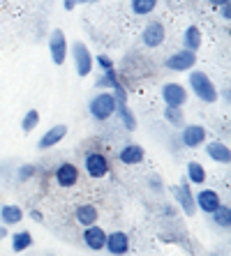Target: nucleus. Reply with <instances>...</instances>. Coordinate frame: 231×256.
<instances>
[{
  "label": "nucleus",
  "mask_w": 231,
  "mask_h": 256,
  "mask_svg": "<svg viewBox=\"0 0 231 256\" xmlns=\"http://www.w3.org/2000/svg\"><path fill=\"white\" fill-rule=\"evenodd\" d=\"M116 108H118V97L113 95L111 90H104V92H97V95L90 97L88 102V111L90 116L100 122L113 118L116 116Z\"/></svg>",
  "instance_id": "nucleus-1"
},
{
  "label": "nucleus",
  "mask_w": 231,
  "mask_h": 256,
  "mask_svg": "<svg viewBox=\"0 0 231 256\" xmlns=\"http://www.w3.org/2000/svg\"><path fill=\"white\" fill-rule=\"evenodd\" d=\"M187 81H190V90L196 95V100L206 102V104L217 102L219 92H217V88H215V84L210 81V76H208V74L194 70V72H190V78H187Z\"/></svg>",
  "instance_id": "nucleus-2"
},
{
  "label": "nucleus",
  "mask_w": 231,
  "mask_h": 256,
  "mask_svg": "<svg viewBox=\"0 0 231 256\" xmlns=\"http://www.w3.org/2000/svg\"><path fill=\"white\" fill-rule=\"evenodd\" d=\"M83 168H86V173H88L93 180H102V178H107L109 171H111V162H109V157L104 155V152H100V150H90V152H86V157H83Z\"/></svg>",
  "instance_id": "nucleus-3"
},
{
  "label": "nucleus",
  "mask_w": 231,
  "mask_h": 256,
  "mask_svg": "<svg viewBox=\"0 0 231 256\" xmlns=\"http://www.w3.org/2000/svg\"><path fill=\"white\" fill-rule=\"evenodd\" d=\"M72 60H74V70H77L79 76H88L90 72H93V65H95L93 54H90L88 46L83 42H74V46H72Z\"/></svg>",
  "instance_id": "nucleus-4"
},
{
  "label": "nucleus",
  "mask_w": 231,
  "mask_h": 256,
  "mask_svg": "<svg viewBox=\"0 0 231 256\" xmlns=\"http://www.w3.org/2000/svg\"><path fill=\"white\" fill-rule=\"evenodd\" d=\"M67 40H65V32L60 28H56L49 37V54H51V60H54V65H65L67 60Z\"/></svg>",
  "instance_id": "nucleus-5"
},
{
  "label": "nucleus",
  "mask_w": 231,
  "mask_h": 256,
  "mask_svg": "<svg viewBox=\"0 0 231 256\" xmlns=\"http://www.w3.org/2000/svg\"><path fill=\"white\" fill-rule=\"evenodd\" d=\"M171 194H173V198H176V203L180 206V210H183L187 217H192V214L196 212L194 194H192V190H190V182H187V178H183V182H180V185L171 187Z\"/></svg>",
  "instance_id": "nucleus-6"
},
{
  "label": "nucleus",
  "mask_w": 231,
  "mask_h": 256,
  "mask_svg": "<svg viewBox=\"0 0 231 256\" xmlns=\"http://www.w3.org/2000/svg\"><path fill=\"white\" fill-rule=\"evenodd\" d=\"M95 88H100V90H111L113 95L118 97V102H127V92H125V86L120 84V78H118V74H116V70L102 72V76L95 81Z\"/></svg>",
  "instance_id": "nucleus-7"
},
{
  "label": "nucleus",
  "mask_w": 231,
  "mask_h": 256,
  "mask_svg": "<svg viewBox=\"0 0 231 256\" xmlns=\"http://www.w3.org/2000/svg\"><path fill=\"white\" fill-rule=\"evenodd\" d=\"M196 65V54L187 51V48H180L176 54H171L164 60V67L171 72H190Z\"/></svg>",
  "instance_id": "nucleus-8"
},
{
  "label": "nucleus",
  "mask_w": 231,
  "mask_h": 256,
  "mask_svg": "<svg viewBox=\"0 0 231 256\" xmlns=\"http://www.w3.org/2000/svg\"><path fill=\"white\" fill-rule=\"evenodd\" d=\"M194 206H196V210L210 214L222 206V196L215 190H210V187H203L199 194H194Z\"/></svg>",
  "instance_id": "nucleus-9"
},
{
  "label": "nucleus",
  "mask_w": 231,
  "mask_h": 256,
  "mask_svg": "<svg viewBox=\"0 0 231 256\" xmlns=\"http://www.w3.org/2000/svg\"><path fill=\"white\" fill-rule=\"evenodd\" d=\"M206 127L203 125H183L180 127V143L185 148H199L206 143Z\"/></svg>",
  "instance_id": "nucleus-10"
},
{
  "label": "nucleus",
  "mask_w": 231,
  "mask_h": 256,
  "mask_svg": "<svg viewBox=\"0 0 231 256\" xmlns=\"http://www.w3.org/2000/svg\"><path fill=\"white\" fill-rule=\"evenodd\" d=\"M56 178V185L63 187V190H70L79 182V166L77 164H72V162H63L54 173Z\"/></svg>",
  "instance_id": "nucleus-11"
},
{
  "label": "nucleus",
  "mask_w": 231,
  "mask_h": 256,
  "mask_svg": "<svg viewBox=\"0 0 231 256\" xmlns=\"http://www.w3.org/2000/svg\"><path fill=\"white\" fill-rule=\"evenodd\" d=\"M141 40L148 48H157L166 40L164 24H162V21H148L146 28H143V32H141Z\"/></svg>",
  "instance_id": "nucleus-12"
},
{
  "label": "nucleus",
  "mask_w": 231,
  "mask_h": 256,
  "mask_svg": "<svg viewBox=\"0 0 231 256\" xmlns=\"http://www.w3.org/2000/svg\"><path fill=\"white\" fill-rule=\"evenodd\" d=\"M104 250H107L111 256H125L130 252V236L125 231L107 233V244H104Z\"/></svg>",
  "instance_id": "nucleus-13"
},
{
  "label": "nucleus",
  "mask_w": 231,
  "mask_h": 256,
  "mask_svg": "<svg viewBox=\"0 0 231 256\" xmlns=\"http://www.w3.org/2000/svg\"><path fill=\"white\" fill-rule=\"evenodd\" d=\"M162 100H164L166 106L183 108L185 102H187V92L180 84H164L162 86Z\"/></svg>",
  "instance_id": "nucleus-14"
},
{
  "label": "nucleus",
  "mask_w": 231,
  "mask_h": 256,
  "mask_svg": "<svg viewBox=\"0 0 231 256\" xmlns=\"http://www.w3.org/2000/svg\"><path fill=\"white\" fill-rule=\"evenodd\" d=\"M83 244L93 252H102L104 244H107V231L100 226V224H93V226L83 228Z\"/></svg>",
  "instance_id": "nucleus-15"
},
{
  "label": "nucleus",
  "mask_w": 231,
  "mask_h": 256,
  "mask_svg": "<svg viewBox=\"0 0 231 256\" xmlns=\"http://www.w3.org/2000/svg\"><path fill=\"white\" fill-rule=\"evenodd\" d=\"M67 136V125H54L51 130H47L42 134L40 143H37V148L40 150H49V148H56L63 138Z\"/></svg>",
  "instance_id": "nucleus-16"
},
{
  "label": "nucleus",
  "mask_w": 231,
  "mask_h": 256,
  "mask_svg": "<svg viewBox=\"0 0 231 256\" xmlns=\"http://www.w3.org/2000/svg\"><path fill=\"white\" fill-rule=\"evenodd\" d=\"M143 157H146V152H143V148L139 146V143H127V146H123L118 152V160L123 162L125 166H134V164H141Z\"/></svg>",
  "instance_id": "nucleus-17"
},
{
  "label": "nucleus",
  "mask_w": 231,
  "mask_h": 256,
  "mask_svg": "<svg viewBox=\"0 0 231 256\" xmlns=\"http://www.w3.org/2000/svg\"><path fill=\"white\" fill-rule=\"evenodd\" d=\"M97 217H100V212H97V208L93 203H81V206H77V210H74V220H77V224H81L83 228L97 224Z\"/></svg>",
  "instance_id": "nucleus-18"
},
{
  "label": "nucleus",
  "mask_w": 231,
  "mask_h": 256,
  "mask_svg": "<svg viewBox=\"0 0 231 256\" xmlns=\"http://www.w3.org/2000/svg\"><path fill=\"white\" fill-rule=\"evenodd\" d=\"M206 155L210 157L213 162H217V164H229L231 162V150L226 143L222 141H210L206 146Z\"/></svg>",
  "instance_id": "nucleus-19"
},
{
  "label": "nucleus",
  "mask_w": 231,
  "mask_h": 256,
  "mask_svg": "<svg viewBox=\"0 0 231 256\" xmlns=\"http://www.w3.org/2000/svg\"><path fill=\"white\" fill-rule=\"evenodd\" d=\"M203 44V35L201 30L196 28V26H187L183 32V48H187V51H192V54H196L199 48H201Z\"/></svg>",
  "instance_id": "nucleus-20"
},
{
  "label": "nucleus",
  "mask_w": 231,
  "mask_h": 256,
  "mask_svg": "<svg viewBox=\"0 0 231 256\" xmlns=\"http://www.w3.org/2000/svg\"><path fill=\"white\" fill-rule=\"evenodd\" d=\"M24 220V210L19 208L17 203H5L3 208H0V222L5 224V226H14L19 222Z\"/></svg>",
  "instance_id": "nucleus-21"
},
{
  "label": "nucleus",
  "mask_w": 231,
  "mask_h": 256,
  "mask_svg": "<svg viewBox=\"0 0 231 256\" xmlns=\"http://www.w3.org/2000/svg\"><path fill=\"white\" fill-rule=\"evenodd\" d=\"M185 173H187V182H192V185H206L208 173H206V168H203V164H199V162H187Z\"/></svg>",
  "instance_id": "nucleus-22"
},
{
  "label": "nucleus",
  "mask_w": 231,
  "mask_h": 256,
  "mask_svg": "<svg viewBox=\"0 0 231 256\" xmlns=\"http://www.w3.org/2000/svg\"><path fill=\"white\" fill-rule=\"evenodd\" d=\"M30 247H33V233L30 231H19L12 236V250L17 252V254L30 250Z\"/></svg>",
  "instance_id": "nucleus-23"
},
{
  "label": "nucleus",
  "mask_w": 231,
  "mask_h": 256,
  "mask_svg": "<svg viewBox=\"0 0 231 256\" xmlns=\"http://www.w3.org/2000/svg\"><path fill=\"white\" fill-rule=\"evenodd\" d=\"M210 217H213V224L217 228H224L226 231V228L231 226V208L229 206H224V203H222L215 212H210Z\"/></svg>",
  "instance_id": "nucleus-24"
},
{
  "label": "nucleus",
  "mask_w": 231,
  "mask_h": 256,
  "mask_svg": "<svg viewBox=\"0 0 231 256\" xmlns=\"http://www.w3.org/2000/svg\"><path fill=\"white\" fill-rule=\"evenodd\" d=\"M116 116L120 118V122L125 125V130H136V118L134 114L130 111V106H127V102H118V108H116Z\"/></svg>",
  "instance_id": "nucleus-25"
},
{
  "label": "nucleus",
  "mask_w": 231,
  "mask_h": 256,
  "mask_svg": "<svg viewBox=\"0 0 231 256\" xmlns=\"http://www.w3.org/2000/svg\"><path fill=\"white\" fill-rule=\"evenodd\" d=\"M130 7L132 14H136V16H148V14L155 12L157 0H130Z\"/></svg>",
  "instance_id": "nucleus-26"
},
{
  "label": "nucleus",
  "mask_w": 231,
  "mask_h": 256,
  "mask_svg": "<svg viewBox=\"0 0 231 256\" xmlns=\"http://www.w3.org/2000/svg\"><path fill=\"white\" fill-rule=\"evenodd\" d=\"M164 120L169 122V125H173V127H180L185 125V111H180V108H176V106H166L164 108Z\"/></svg>",
  "instance_id": "nucleus-27"
},
{
  "label": "nucleus",
  "mask_w": 231,
  "mask_h": 256,
  "mask_svg": "<svg viewBox=\"0 0 231 256\" xmlns=\"http://www.w3.org/2000/svg\"><path fill=\"white\" fill-rule=\"evenodd\" d=\"M37 125H40V111H37V108H30V111H26L24 120H21V130H24L26 134H30V132L35 130Z\"/></svg>",
  "instance_id": "nucleus-28"
},
{
  "label": "nucleus",
  "mask_w": 231,
  "mask_h": 256,
  "mask_svg": "<svg viewBox=\"0 0 231 256\" xmlns=\"http://www.w3.org/2000/svg\"><path fill=\"white\" fill-rule=\"evenodd\" d=\"M35 173H37V166H33V164H24V166H19V171H17V180L19 182H28Z\"/></svg>",
  "instance_id": "nucleus-29"
},
{
  "label": "nucleus",
  "mask_w": 231,
  "mask_h": 256,
  "mask_svg": "<svg viewBox=\"0 0 231 256\" xmlns=\"http://www.w3.org/2000/svg\"><path fill=\"white\" fill-rule=\"evenodd\" d=\"M95 62H97V65H100V70H102V72L113 70V60L109 58V56H104V54H102V56H97V58H95Z\"/></svg>",
  "instance_id": "nucleus-30"
},
{
  "label": "nucleus",
  "mask_w": 231,
  "mask_h": 256,
  "mask_svg": "<svg viewBox=\"0 0 231 256\" xmlns=\"http://www.w3.org/2000/svg\"><path fill=\"white\" fill-rule=\"evenodd\" d=\"M86 2H90V0H63V7H65L67 12H72L74 7H79V5H86Z\"/></svg>",
  "instance_id": "nucleus-31"
},
{
  "label": "nucleus",
  "mask_w": 231,
  "mask_h": 256,
  "mask_svg": "<svg viewBox=\"0 0 231 256\" xmlns=\"http://www.w3.org/2000/svg\"><path fill=\"white\" fill-rule=\"evenodd\" d=\"M219 16H222V21H229V18H231V2L219 5Z\"/></svg>",
  "instance_id": "nucleus-32"
},
{
  "label": "nucleus",
  "mask_w": 231,
  "mask_h": 256,
  "mask_svg": "<svg viewBox=\"0 0 231 256\" xmlns=\"http://www.w3.org/2000/svg\"><path fill=\"white\" fill-rule=\"evenodd\" d=\"M30 220H33V222H44V214H42L40 210L33 208V210H30Z\"/></svg>",
  "instance_id": "nucleus-33"
},
{
  "label": "nucleus",
  "mask_w": 231,
  "mask_h": 256,
  "mask_svg": "<svg viewBox=\"0 0 231 256\" xmlns=\"http://www.w3.org/2000/svg\"><path fill=\"white\" fill-rule=\"evenodd\" d=\"M10 226H5V224H0V240H5L7 236H10V231H7Z\"/></svg>",
  "instance_id": "nucleus-34"
},
{
  "label": "nucleus",
  "mask_w": 231,
  "mask_h": 256,
  "mask_svg": "<svg viewBox=\"0 0 231 256\" xmlns=\"http://www.w3.org/2000/svg\"><path fill=\"white\" fill-rule=\"evenodd\" d=\"M210 5H215V7H219V5H224V2H231V0H208Z\"/></svg>",
  "instance_id": "nucleus-35"
},
{
  "label": "nucleus",
  "mask_w": 231,
  "mask_h": 256,
  "mask_svg": "<svg viewBox=\"0 0 231 256\" xmlns=\"http://www.w3.org/2000/svg\"><path fill=\"white\" fill-rule=\"evenodd\" d=\"M90 2H97V0H90Z\"/></svg>",
  "instance_id": "nucleus-36"
}]
</instances>
